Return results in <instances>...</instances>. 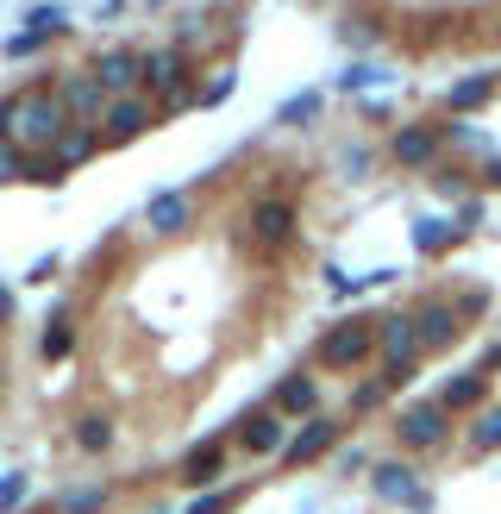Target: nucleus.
<instances>
[{"label":"nucleus","instance_id":"1","mask_svg":"<svg viewBox=\"0 0 501 514\" xmlns=\"http://www.w3.org/2000/svg\"><path fill=\"white\" fill-rule=\"evenodd\" d=\"M13 145L26 151H57V138L69 132V113H63V95L57 88H26V95H13Z\"/></svg>","mask_w":501,"mask_h":514},{"label":"nucleus","instance_id":"2","mask_svg":"<svg viewBox=\"0 0 501 514\" xmlns=\"http://www.w3.org/2000/svg\"><path fill=\"white\" fill-rule=\"evenodd\" d=\"M370 496L389 502V508H408V514H433V489L420 483L414 458H383V464H370Z\"/></svg>","mask_w":501,"mask_h":514},{"label":"nucleus","instance_id":"3","mask_svg":"<svg viewBox=\"0 0 501 514\" xmlns=\"http://www.w3.org/2000/svg\"><path fill=\"white\" fill-rule=\"evenodd\" d=\"M370 352H376V320H364V314H357V320L326 326V333H320V345H314V364H320V370H357Z\"/></svg>","mask_w":501,"mask_h":514},{"label":"nucleus","instance_id":"4","mask_svg":"<svg viewBox=\"0 0 501 514\" xmlns=\"http://www.w3.org/2000/svg\"><path fill=\"white\" fill-rule=\"evenodd\" d=\"M445 439H451V414H445L439 402H420V395H414V402L395 414V446L408 452V458H420V452H439Z\"/></svg>","mask_w":501,"mask_h":514},{"label":"nucleus","instance_id":"5","mask_svg":"<svg viewBox=\"0 0 501 514\" xmlns=\"http://www.w3.org/2000/svg\"><path fill=\"white\" fill-rule=\"evenodd\" d=\"M414 333H420V358L426 352H451L464 333V301H451V295H426L420 308H414Z\"/></svg>","mask_w":501,"mask_h":514},{"label":"nucleus","instance_id":"6","mask_svg":"<svg viewBox=\"0 0 501 514\" xmlns=\"http://www.w3.org/2000/svg\"><path fill=\"white\" fill-rule=\"evenodd\" d=\"M151 120H157V101L151 95H113L94 132H101V145H132V138L151 132Z\"/></svg>","mask_w":501,"mask_h":514},{"label":"nucleus","instance_id":"7","mask_svg":"<svg viewBox=\"0 0 501 514\" xmlns=\"http://www.w3.org/2000/svg\"><path fill=\"white\" fill-rule=\"evenodd\" d=\"M339 439H345V420H332V414H314V420H301V427L289 433V452H282V464H289V471H307L314 458L339 452Z\"/></svg>","mask_w":501,"mask_h":514},{"label":"nucleus","instance_id":"8","mask_svg":"<svg viewBox=\"0 0 501 514\" xmlns=\"http://www.w3.org/2000/svg\"><path fill=\"white\" fill-rule=\"evenodd\" d=\"M188 88V51L170 44V51H145V69H138V95L151 101H176Z\"/></svg>","mask_w":501,"mask_h":514},{"label":"nucleus","instance_id":"9","mask_svg":"<svg viewBox=\"0 0 501 514\" xmlns=\"http://www.w3.org/2000/svg\"><path fill=\"white\" fill-rule=\"evenodd\" d=\"M439 151H445V126H433V120L395 126V138H389V163H401V170H433Z\"/></svg>","mask_w":501,"mask_h":514},{"label":"nucleus","instance_id":"10","mask_svg":"<svg viewBox=\"0 0 501 514\" xmlns=\"http://www.w3.org/2000/svg\"><path fill=\"white\" fill-rule=\"evenodd\" d=\"M220 477H226V439L220 433H207V439H195V446L182 452V464H176V483H188V489H220Z\"/></svg>","mask_w":501,"mask_h":514},{"label":"nucleus","instance_id":"11","mask_svg":"<svg viewBox=\"0 0 501 514\" xmlns=\"http://www.w3.org/2000/svg\"><path fill=\"white\" fill-rule=\"evenodd\" d=\"M238 446H245L251 458H282V452H289V420H282L270 402L251 408L245 420H238Z\"/></svg>","mask_w":501,"mask_h":514},{"label":"nucleus","instance_id":"12","mask_svg":"<svg viewBox=\"0 0 501 514\" xmlns=\"http://www.w3.org/2000/svg\"><path fill=\"white\" fill-rule=\"evenodd\" d=\"M138 69H145V51H126V44H113L88 63V76L107 88V95H138Z\"/></svg>","mask_w":501,"mask_h":514},{"label":"nucleus","instance_id":"13","mask_svg":"<svg viewBox=\"0 0 501 514\" xmlns=\"http://www.w3.org/2000/svg\"><path fill=\"white\" fill-rule=\"evenodd\" d=\"M57 95H63L69 126H101V113H107V101H113L107 88L88 76V69H82V76H63V88H57Z\"/></svg>","mask_w":501,"mask_h":514},{"label":"nucleus","instance_id":"14","mask_svg":"<svg viewBox=\"0 0 501 514\" xmlns=\"http://www.w3.org/2000/svg\"><path fill=\"white\" fill-rule=\"evenodd\" d=\"M251 239L264 245V251H276V245H289L295 239V201L289 195H264L251 207Z\"/></svg>","mask_w":501,"mask_h":514},{"label":"nucleus","instance_id":"15","mask_svg":"<svg viewBox=\"0 0 501 514\" xmlns=\"http://www.w3.org/2000/svg\"><path fill=\"white\" fill-rule=\"evenodd\" d=\"M270 408H276L282 420H314V414H320V377H314V370H289V377L276 383Z\"/></svg>","mask_w":501,"mask_h":514},{"label":"nucleus","instance_id":"16","mask_svg":"<svg viewBox=\"0 0 501 514\" xmlns=\"http://www.w3.org/2000/svg\"><path fill=\"white\" fill-rule=\"evenodd\" d=\"M145 226L157 232V239H176V232H188V226H195V195H188V189H163V195H151Z\"/></svg>","mask_w":501,"mask_h":514},{"label":"nucleus","instance_id":"17","mask_svg":"<svg viewBox=\"0 0 501 514\" xmlns=\"http://www.w3.org/2000/svg\"><path fill=\"white\" fill-rule=\"evenodd\" d=\"M433 402L445 414H483L489 408V370H458V377H445V389Z\"/></svg>","mask_w":501,"mask_h":514},{"label":"nucleus","instance_id":"18","mask_svg":"<svg viewBox=\"0 0 501 514\" xmlns=\"http://www.w3.org/2000/svg\"><path fill=\"white\" fill-rule=\"evenodd\" d=\"M69 352H76V308H69V301H57V308H51V320H44L38 358H44V364H63Z\"/></svg>","mask_w":501,"mask_h":514},{"label":"nucleus","instance_id":"19","mask_svg":"<svg viewBox=\"0 0 501 514\" xmlns=\"http://www.w3.org/2000/svg\"><path fill=\"white\" fill-rule=\"evenodd\" d=\"M69 439H76V452H88V458H107V452H113V439H119V427H113V414L88 408V414H76Z\"/></svg>","mask_w":501,"mask_h":514},{"label":"nucleus","instance_id":"20","mask_svg":"<svg viewBox=\"0 0 501 514\" xmlns=\"http://www.w3.org/2000/svg\"><path fill=\"white\" fill-rule=\"evenodd\" d=\"M376 352H383V358H420L414 314H383V320H376Z\"/></svg>","mask_w":501,"mask_h":514},{"label":"nucleus","instance_id":"21","mask_svg":"<svg viewBox=\"0 0 501 514\" xmlns=\"http://www.w3.org/2000/svg\"><path fill=\"white\" fill-rule=\"evenodd\" d=\"M495 101V69H476V76H464V82H451V95H445V107H451V120H464V113H476V107H489Z\"/></svg>","mask_w":501,"mask_h":514},{"label":"nucleus","instance_id":"22","mask_svg":"<svg viewBox=\"0 0 501 514\" xmlns=\"http://www.w3.org/2000/svg\"><path fill=\"white\" fill-rule=\"evenodd\" d=\"M320 113H326V88H295V95L276 107V126H282V132H307Z\"/></svg>","mask_w":501,"mask_h":514},{"label":"nucleus","instance_id":"23","mask_svg":"<svg viewBox=\"0 0 501 514\" xmlns=\"http://www.w3.org/2000/svg\"><path fill=\"white\" fill-rule=\"evenodd\" d=\"M408 245H414L420 257H445L451 245H458V226L439 220V214H420V220L408 226Z\"/></svg>","mask_w":501,"mask_h":514},{"label":"nucleus","instance_id":"24","mask_svg":"<svg viewBox=\"0 0 501 514\" xmlns=\"http://www.w3.org/2000/svg\"><path fill=\"white\" fill-rule=\"evenodd\" d=\"M94 157H101V132H94V126H69L57 138V163H63V170H82V163H94Z\"/></svg>","mask_w":501,"mask_h":514},{"label":"nucleus","instance_id":"25","mask_svg":"<svg viewBox=\"0 0 501 514\" xmlns=\"http://www.w3.org/2000/svg\"><path fill=\"white\" fill-rule=\"evenodd\" d=\"M113 508V483H88V489H63L57 514H107Z\"/></svg>","mask_w":501,"mask_h":514},{"label":"nucleus","instance_id":"26","mask_svg":"<svg viewBox=\"0 0 501 514\" xmlns=\"http://www.w3.org/2000/svg\"><path fill=\"white\" fill-rule=\"evenodd\" d=\"M464 439H470V452H501V402H489L483 414H470Z\"/></svg>","mask_w":501,"mask_h":514},{"label":"nucleus","instance_id":"27","mask_svg":"<svg viewBox=\"0 0 501 514\" xmlns=\"http://www.w3.org/2000/svg\"><path fill=\"white\" fill-rule=\"evenodd\" d=\"M69 26H76V19H69V7H63V0H44V7H32V13H26V32H38L44 44H51V38H63Z\"/></svg>","mask_w":501,"mask_h":514},{"label":"nucleus","instance_id":"28","mask_svg":"<svg viewBox=\"0 0 501 514\" xmlns=\"http://www.w3.org/2000/svg\"><path fill=\"white\" fill-rule=\"evenodd\" d=\"M383 82H389V69H383V63H345L332 88H339V95H364V88H383Z\"/></svg>","mask_w":501,"mask_h":514},{"label":"nucleus","instance_id":"29","mask_svg":"<svg viewBox=\"0 0 501 514\" xmlns=\"http://www.w3.org/2000/svg\"><path fill=\"white\" fill-rule=\"evenodd\" d=\"M439 126H445V145H458V151H476L483 163H489V157H501V151L489 145V132H483V126H464V120H439Z\"/></svg>","mask_w":501,"mask_h":514},{"label":"nucleus","instance_id":"30","mask_svg":"<svg viewBox=\"0 0 501 514\" xmlns=\"http://www.w3.org/2000/svg\"><path fill=\"white\" fill-rule=\"evenodd\" d=\"M232 88H238V69H220V76H207V82L195 88V107H226Z\"/></svg>","mask_w":501,"mask_h":514},{"label":"nucleus","instance_id":"31","mask_svg":"<svg viewBox=\"0 0 501 514\" xmlns=\"http://www.w3.org/2000/svg\"><path fill=\"white\" fill-rule=\"evenodd\" d=\"M26 170H32V151L7 138V145H0V182H26Z\"/></svg>","mask_w":501,"mask_h":514},{"label":"nucleus","instance_id":"32","mask_svg":"<svg viewBox=\"0 0 501 514\" xmlns=\"http://www.w3.org/2000/svg\"><path fill=\"white\" fill-rule=\"evenodd\" d=\"M238 508V483H226V489H207V496H195L188 502V514H232Z\"/></svg>","mask_w":501,"mask_h":514},{"label":"nucleus","instance_id":"33","mask_svg":"<svg viewBox=\"0 0 501 514\" xmlns=\"http://www.w3.org/2000/svg\"><path fill=\"white\" fill-rule=\"evenodd\" d=\"M383 402H389V383H383V377H370V383L351 389V414H376Z\"/></svg>","mask_w":501,"mask_h":514},{"label":"nucleus","instance_id":"34","mask_svg":"<svg viewBox=\"0 0 501 514\" xmlns=\"http://www.w3.org/2000/svg\"><path fill=\"white\" fill-rule=\"evenodd\" d=\"M69 170L57 163V151H32V170H26V182H44V189H57Z\"/></svg>","mask_w":501,"mask_h":514},{"label":"nucleus","instance_id":"35","mask_svg":"<svg viewBox=\"0 0 501 514\" xmlns=\"http://www.w3.org/2000/svg\"><path fill=\"white\" fill-rule=\"evenodd\" d=\"M26 496H32V477H19V471H7V477H0V514L26 508Z\"/></svg>","mask_w":501,"mask_h":514},{"label":"nucleus","instance_id":"36","mask_svg":"<svg viewBox=\"0 0 501 514\" xmlns=\"http://www.w3.org/2000/svg\"><path fill=\"white\" fill-rule=\"evenodd\" d=\"M420 377V358H383V383H389V395L395 389H408Z\"/></svg>","mask_w":501,"mask_h":514},{"label":"nucleus","instance_id":"37","mask_svg":"<svg viewBox=\"0 0 501 514\" xmlns=\"http://www.w3.org/2000/svg\"><path fill=\"white\" fill-rule=\"evenodd\" d=\"M0 51H7L13 63H26V57H38V51H44V38H38V32H26V26H19V32H7V44H0Z\"/></svg>","mask_w":501,"mask_h":514},{"label":"nucleus","instance_id":"38","mask_svg":"<svg viewBox=\"0 0 501 514\" xmlns=\"http://www.w3.org/2000/svg\"><path fill=\"white\" fill-rule=\"evenodd\" d=\"M483 214H489V201H483V195H464V201H458V220H451V226H458V239L483 226Z\"/></svg>","mask_w":501,"mask_h":514},{"label":"nucleus","instance_id":"39","mask_svg":"<svg viewBox=\"0 0 501 514\" xmlns=\"http://www.w3.org/2000/svg\"><path fill=\"white\" fill-rule=\"evenodd\" d=\"M470 182H476L470 170H439V176H433V189H439V195H458V201H464V195H476Z\"/></svg>","mask_w":501,"mask_h":514},{"label":"nucleus","instance_id":"40","mask_svg":"<svg viewBox=\"0 0 501 514\" xmlns=\"http://www.w3.org/2000/svg\"><path fill=\"white\" fill-rule=\"evenodd\" d=\"M370 163H376V157H370V145H351V151H339V170H345V176H364Z\"/></svg>","mask_w":501,"mask_h":514},{"label":"nucleus","instance_id":"41","mask_svg":"<svg viewBox=\"0 0 501 514\" xmlns=\"http://www.w3.org/2000/svg\"><path fill=\"white\" fill-rule=\"evenodd\" d=\"M383 26H370V19H345V44H376Z\"/></svg>","mask_w":501,"mask_h":514},{"label":"nucleus","instance_id":"42","mask_svg":"<svg viewBox=\"0 0 501 514\" xmlns=\"http://www.w3.org/2000/svg\"><path fill=\"white\" fill-rule=\"evenodd\" d=\"M370 464H376V458H370L364 446H345V452H339V471H345V477H357V471H370Z\"/></svg>","mask_w":501,"mask_h":514},{"label":"nucleus","instance_id":"43","mask_svg":"<svg viewBox=\"0 0 501 514\" xmlns=\"http://www.w3.org/2000/svg\"><path fill=\"white\" fill-rule=\"evenodd\" d=\"M57 264H63V257H57V251H44L38 264L26 270V283H51V276H57Z\"/></svg>","mask_w":501,"mask_h":514},{"label":"nucleus","instance_id":"44","mask_svg":"<svg viewBox=\"0 0 501 514\" xmlns=\"http://www.w3.org/2000/svg\"><path fill=\"white\" fill-rule=\"evenodd\" d=\"M13 314H19V295H13V283H0V333L13 326Z\"/></svg>","mask_w":501,"mask_h":514},{"label":"nucleus","instance_id":"45","mask_svg":"<svg viewBox=\"0 0 501 514\" xmlns=\"http://www.w3.org/2000/svg\"><path fill=\"white\" fill-rule=\"evenodd\" d=\"M13 113H19L13 101H0V145H7V138H13Z\"/></svg>","mask_w":501,"mask_h":514},{"label":"nucleus","instance_id":"46","mask_svg":"<svg viewBox=\"0 0 501 514\" xmlns=\"http://www.w3.org/2000/svg\"><path fill=\"white\" fill-rule=\"evenodd\" d=\"M483 182H489V189H501V157H489V163H483Z\"/></svg>","mask_w":501,"mask_h":514},{"label":"nucleus","instance_id":"47","mask_svg":"<svg viewBox=\"0 0 501 514\" xmlns=\"http://www.w3.org/2000/svg\"><path fill=\"white\" fill-rule=\"evenodd\" d=\"M0 377H7V364H0Z\"/></svg>","mask_w":501,"mask_h":514},{"label":"nucleus","instance_id":"48","mask_svg":"<svg viewBox=\"0 0 501 514\" xmlns=\"http://www.w3.org/2000/svg\"><path fill=\"white\" fill-rule=\"evenodd\" d=\"M163 514H170V508H163Z\"/></svg>","mask_w":501,"mask_h":514}]
</instances>
